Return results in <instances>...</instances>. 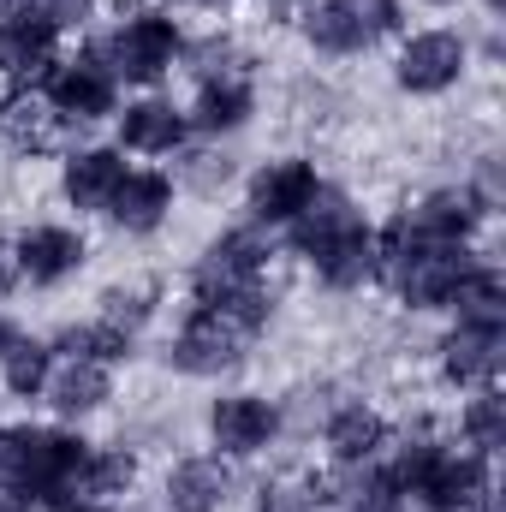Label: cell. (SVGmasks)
I'll list each match as a JSON object with an SVG mask.
<instances>
[{
	"label": "cell",
	"instance_id": "cell-18",
	"mask_svg": "<svg viewBox=\"0 0 506 512\" xmlns=\"http://www.w3.org/2000/svg\"><path fill=\"white\" fill-rule=\"evenodd\" d=\"M173 203H179L173 173H161V167H131L102 221H108L114 233H126V239H149V233H161V227L173 221Z\"/></svg>",
	"mask_w": 506,
	"mask_h": 512
},
{
	"label": "cell",
	"instance_id": "cell-40",
	"mask_svg": "<svg viewBox=\"0 0 506 512\" xmlns=\"http://www.w3.org/2000/svg\"><path fill=\"white\" fill-rule=\"evenodd\" d=\"M12 334H18V328H12V322H6V310H0V346H6Z\"/></svg>",
	"mask_w": 506,
	"mask_h": 512
},
{
	"label": "cell",
	"instance_id": "cell-17",
	"mask_svg": "<svg viewBox=\"0 0 506 512\" xmlns=\"http://www.w3.org/2000/svg\"><path fill=\"white\" fill-rule=\"evenodd\" d=\"M114 131H120V149H126V155H149V161H161V155H179V149L191 143V114H185L173 96L143 90V96L120 102Z\"/></svg>",
	"mask_w": 506,
	"mask_h": 512
},
{
	"label": "cell",
	"instance_id": "cell-2",
	"mask_svg": "<svg viewBox=\"0 0 506 512\" xmlns=\"http://www.w3.org/2000/svg\"><path fill=\"white\" fill-rule=\"evenodd\" d=\"M399 501L417 512H465L471 501L495 495V459H483L477 447L459 441H435V435H405L399 447L381 453Z\"/></svg>",
	"mask_w": 506,
	"mask_h": 512
},
{
	"label": "cell",
	"instance_id": "cell-36",
	"mask_svg": "<svg viewBox=\"0 0 506 512\" xmlns=\"http://www.w3.org/2000/svg\"><path fill=\"white\" fill-rule=\"evenodd\" d=\"M42 512H114L108 501H90V495H66V501H54V507H42Z\"/></svg>",
	"mask_w": 506,
	"mask_h": 512
},
{
	"label": "cell",
	"instance_id": "cell-7",
	"mask_svg": "<svg viewBox=\"0 0 506 512\" xmlns=\"http://www.w3.org/2000/svg\"><path fill=\"white\" fill-rule=\"evenodd\" d=\"M471 60H477V48H471L465 30L423 24V30L399 36V48H393V84L411 102H441V96H453L471 78Z\"/></svg>",
	"mask_w": 506,
	"mask_h": 512
},
{
	"label": "cell",
	"instance_id": "cell-21",
	"mask_svg": "<svg viewBox=\"0 0 506 512\" xmlns=\"http://www.w3.org/2000/svg\"><path fill=\"white\" fill-rule=\"evenodd\" d=\"M262 96H256V72H221V78H197V96H191V131L203 137H239L256 120Z\"/></svg>",
	"mask_w": 506,
	"mask_h": 512
},
{
	"label": "cell",
	"instance_id": "cell-24",
	"mask_svg": "<svg viewBox=\"0 0 506 512\" xmlns=\"http://www.w3.org/2000/svg\"><path fill=\"white\" fill-rule=\"evenodd\" d=\"M54 346L48 340H36V334H12L6 346H0V382L12 399H42V387L54 376Z\"/></svg>",
	"mask_w": 506,
	"mask_h": 512
},
{
	"label": "cell",
	"instance_id": "cell-23",
	"mask_svg": "<svg viewBox=\"0 0 506 512\" xmlns=\"http://www.w3.org/2000/svg\"><path fill=\"white\" fill-rule=\"evenodd\" d=\"M42 399L54 405L60 423H84V417H96L114 399V370L90 364V358H54V376L42 387Z\"/></svg>",
	"mask_w": 506,
	"mask_h": 512
},
{
	"label": "cell",
	"instance_id": "cell-39",
	"mask_svg": "<svg viewBox=\"0 0 506 512\" xmlns=\"http://www.w3.org/2000/svg\"><path fill=\"white\" fill-rule=\"evenodd\" d=\"M423 6H435V12H453V6H465V0H423Z\"/></svg>",
	"mask_w": 506,
	"mask_h": 512
},
{
	"label": "cell",
	"instance_id": "cell-14",
	"mask_svg": "<svg viewBox=\"0 0 506 512\" xmlns=\"http://www.w3.org/2000/svg\"><path fill=\"white\" fill-rule=\"evenodd\" d=\"M60 24L36 0H0V78L30 90L54 60H60Z\"/></svg>",
	"mask_w": 506,
	"mask_h": 512
},
{
	"label": "cell",
	"instance_id": "cell-15",
	"mask_svg": "<svg viewBox=\"0 0 506 512\" xmlns=\"http://www.w3.org/2000/svg\"><path fill=\"white\" fill-rule=\"evenodd\" d=\"M435 370H441V382L459 387V393L495 387L506 370V328L501 322H465V316H453V328L435 346Z\"/></svg>",
	"mask_w": 506,
	"mask_h": 512
},
{
	"label": "cell",
	"instance_id": "cell-3",
	"mask_svg": "<svg viewBox=\"0 0 506 512\" xmlns=\"http://www.w3.org/2000/svg\"><path fill=\"white\" fill-rule=\"evenodd\" d=\"M90 447L66 423H12L0 429V495H18L24 507H54L78 495Z\"/></svg>",
	"mask_w": 506,
	"mask_h": 512
},
{
	"label": "cell",
	"instance_id": "cell-25",
	"mask_svg": "<svg viewBox=\"0 0 506 512\" xmlns=\"http://www.w3.org/2000/svg\"><path fill=\"white\" fill-rule=\"evenodd\" d=\"M54 352H66V358H90V364H126V358H137V334H126V328H114V322H102V316H90V322H72L60 340H48Z\"/></svg>",
	"mask_w": 506,
	"mask_h": 512
},
{
	"label": "cell",
	"instance_id": "cell-13",
	"mask_svg": "<svg viewBox=\"0 0 506 512\" xmlns=\"http://www.w3.org/2000/svg\"><path fill=\"white\" fill-rule=\"evenodd\" d=\"M286 429V411L280 399L251 393V387H233L221 399H209V447L221 459H262Z\"/></svg>",
	"mask_w": 506,
	"mask_h": 512
},
{
	"label": "cell",
	"instance_id": "cell-37",
	"mask_svg": "<svg viewBox=\"0 0 506 512\" xmlns=\"http://www.w3.org/2000/svg\"><path fill=\"white\" fill-rule=\"evenodd\" d=\"M465 512H501V495H483V501H471Z\"/></svg>",
	"mask_w": 506,
	"mask_h": 512
},
{
	"label": "cell",
	"instance_id": "cell-6",
	"mask_svg": "<svg viewBox=\"0 0 506 512\" xmlns=\"http://www.w3.org/2000/svg\"><path fill=\"white\" fill-rule=\"evenodd\" d=\"M489 203L459 179V185H429L417 203H405L387 227H376V256L405 251V245H477V233L489 227Z\"/></svg>",
	"mask_w": 506,
	"mask_h": 512
},
{
	"label": "cell",
	"instance_id": "cell-1",
	"mask_svg": "<svg viewBox=\"0 0 506 512\" xmlns=\"http://www.w3.org/2000/svg\"><path fill=\"white\" fill-rule=\"evenodd\" d=\"M286 245H292V256H304V268L328 292H364V286H376V274H381L376 221L358 209L352 191H340L328 179L310 197V209L286 227Z\"/></svg>",
	"mask_w": 506,
	"mask_h": 512
},
{
	"label": "cell",
	"instance_id": "cell-32",
	"mask_svg": "<svg viewBox=\"0 0 506 512\" xmlns=\"http://www.w3.org/2000/svg\"><path fill=\"white\" fill-rule=\"evenodd\" d=\"M96 316L114 322V328H126V334H143V322L155 316V292L149 286H108L102 304H96Z\"/></svg>",
	"mask_w": 506,
	"mask_h": 512
},
{
	"label": "cell",
	"instance_id": "cell-27",
	"mask_svg": "<svg viewBox=\"0 0 506 512\" xmlns=\"http://www.w3.org/2000/svg\"><path fill=\"white\" fill-rule=\"evenodd\" d=\"M131 489H137V453L131 447H90V465H84L78 495L114 507V501H126Z\"/></svg>",
	"mask_w": 506,
	"mask_h": 512
},
{
	"label": "cell",
	"instance_id": "cell-10",
	"mask_svg": "<svg viewBox=\"0 0 506 512\" xmlns=\"http://www.w3.org/2000/svg\"><path fill=\"white\" fill-rule=\"evenodd\" d=\"M268 262H274V239L262 233V227H227V233H215L203 256L191 262V274H185V292H191V304L197 310H215L221 298H233L239 286H251V280H268Z\"/></svg>",
	"mask_w": 506,
	"mask_h": 512
},
{
	"label": "cell",
	"instance_id": "cell-29",
	"mask_svg": "<svg viewBox=\"0 0 506 512\" xmlns=\"http://www.w3.org/2000/svg\"><path fill=\"white\" fill-rule=\"evenodd\" d=\"M191 78H221V72H251V48L239 42V36H221V30H209V36H197V42H185V60H179Z\"/></svg>",
	"mask_w": 506,
	"mask_h": 512
},
{
	"label": "cell",
	"instance_id": "cell-28",
	"mask_svg": "<svg viewBox=\"0 0 506 512\" xmlns=\"http://www.w3.org/2000/svg\"><path fill=\"white\" fill-rule=\"evenodd\" d=\"M48 137H54V120H48V108H42V96L36 90H12L6 102H0V143H12V149H48Z\"/></svg>",
	"mask_w": 506,
	"mask_h": 512
},
{
	"label": "cell",
	"instance_id": "cell-33",
	"mask_svg": "<svg viewBox=\"0 0 506 512\" xmlns=\"http://www.w3.org/2000/svg\"><path fill=\"white\" fill-rule=\"evenodd\" d=\"M322 477L316 483H298V477H280V483H262L256 489V507L251 512H322Z\"/></svg>",
	"mask_w": 506,
	"mask_h": 512
},
{
	"label": "cell",
	"instance_id": "cell-11",
	"mask_svg": "<svg viewBox=\"0 0 506 512\" xmlns=\"http://www.w3.org/2000/svg\"><path fill=\"white\" fill-rule=\"evenodd\" d=\"M245 358H251V334H239L227 316L197 310V304L185 310V322L167 340V370L191 376V382H221V376L245 370Z\"/></svg>",
	"mask_w": 506,
	"mask_h": 512
},
{
	"label": "cell",
	"instance_id": "cell-4",
	"mask_svg": "<svg viewBox=\"0 0 506 512\" xmlns=\"http://www.w3.org/2000/svg\"><path fill=\"white\" fill-rule=\"evenodd\" d=\"M185 24L167 12V6H126L90 48L102 54V66L120 78V90H155L161 78H173L179 72V60H185Z\"/></svg>",
	"mask_w": 506,
	"mask_h": 512
},
{
	"label": "cell",
	"instance_id": "cell-31",
	"mask_svg": "<svg viewBox=\"0 0 506 512\" xmlns=\"http://www.w3.org/2000/svg\"><path fill=\"white\" fill-rule=\"evenodd\" d=\"M233 173H239V167H233L227 149H191V143H185V149H179V179H173V185H191V191L215 197Z\"/></svg>",
	"mask_w": 506,
	"mask_h": 512
},
{
	"label": "cell",
	"instance_id": "cell-41",
	"mask_svg": "<svg viewBox=\"0 0 506 512\" xmlns=\"http://www.w3.org/2000/svg\"><path fill=\"white\" fill-rule=\"evenodd\" d=\"M227 6H233V0H227Z\"/></svg>",
	"mask_w": 506,
	"mask_h": 512
},
{
	"label": "cell",
	"instance_id": "cell-8",
	"mask_svg": "<svg viewBox=\"0 0 506 512\" xmlns=\"http://www.w3.org/2000/svg\"><path fill=\"white\" fill-rule=\"evenodd\" d=\"M48 108L54 126H96V120H114L120 114V78L102 66L96 48H60V60L30 84Z\"/></svg>",
	"mask_w": 506,
	"mask_h": 512
},
{
	"label": "cell",
	"instance_id": "cell-19",
	"mask_svg": "<svg viewBox=\"0 0 506 512\" xmlns=\"http://www.w3.org/2000/svg\"><path fill=\"white\" fill-rule=\"evenodd\" d=\"M126 149L120 143H84L60 161V197L78 209V215H108L120 179H126Z\"/></svg>",
	"mask_w": 506,
	"mask_h": 512
},
{
	"label": "cell",
	"instance_id": "cell-16",
	"mask_svg": "<svg viewBox=\"0 0 506 512\" xmlns=\"http://www.w3.org/2000/svg\"><path fill=\"white\" fill-rule=\"evenodd\" d=\"M12 256H18V280H24V286L54 292V286H66V280L84 274L90 239H84L78 227H66V221H36V227H24V233L12 239Z\"/></svg>",
	"mask_w": 506,
	"mask_h": 512
},
{
	"label": "cell",
	"instance_id": "cell-12",
	"mask_svg": "<svg viewBox=\"0 0 506 512\" xmlns=\"http://www.w3.org/2000/svg\"><path fill=\"white\" fill-rule=\"evenodd\" d=\"M322 191V173H316V161L310 155H274V161H262L251 179H245V215H251V227L262 233H286L304 209H310V197Z\"/></svg>",
	"mask_w": 506,
	"mask_h": 512
},
{
	"label": "cell",
	"instance_id": "cell-5",
	"mask_svg": "<svg viewBox=\"0 0 506 512\" xmlns=\"http://www.w3.org/2000/svg\"><path fill=\"white\" fill-rule=\"evenodd\" d=\"M483 251L477 245H405V251H381V274L393 286V298L411 310V316H435V310H453L465 280L477 274Z\"/></svg>",
	"mask_w": 506,
	"mask_h": 512
},
{
	"label": "cell",
	"instance_id": "cell-35",
	"mask_svg": "<svg viewBox=\"0 0 506 512\" xmlns=\"http://www.w3.org/2000/svg\"><path fill=\"white\" fill-rule=\"evenodd\" d=\"M24 280H18V256H12V239H0V298H12Z\"/></svg>",
	"mask_w": 506,
	"mask_h": 512
},
{
	"label": "cell",
	"instance_id": "cell-20",
	"mask_svg": "<svg viewBox=\"0 0 506 512\" xmlns=\"http://www.w3.org/2000/svg\"><path fill=\"white\" fill-rule=\"evenodd\" d=\"M387 447H393V423L381 417L370 399L328 405V417H322V453H328V465H370Z\"/></svg>",
	"mask_w": 506,
	"mask_h": 512
},
{
	"label": "cell",
	"instance_id": "cell-34",
	"mask_svg": "<svg viewBox=\"0 0 506 512\" xmlns=\"http://www.w3.org/2000/svg\"><path fill=\"white\" fill-rule=\"evenodd\" d=\"M36 6H42L60 30H72V24H84V18L96 12V0H36Z\"/></svg>",
	"mask_w": 506,
	"mask_h": 512
},
{
	"label": "cell",
	"instance_id": "cell-38",
	"mask_svg": "<svg viewBox=\"0 0 506 512\" xmlns=\"http://www.w3.org/2000/svg\"><path fill=\"white\" fill-rule=\"evenodd\" d=\"M0 512H30V507H24L18 495H0Z\"/></svg>",
	"mask_w": 506,
	"mask_h": 512
},
{
	"label": "cell",
	"instance_id": "cell-26",
	"mask_svg": "<svg viewBox=\"0 0 506 512\" xmlns=\"http://www.w3.org/2000/svg\"><path fill=\"white\" fill-rule=\"evenodd\" d=\"M459 441L477 447L483 459H495L506 447V393L501 387H471V399L459 411Z\"/></svg>",
	"mask_w": 506,
	"mask_h": 512
},
{
	"label": "cell",
	"instance_id": "cell-22",
	"mask_svg": "<svg viewBox=\"0 0 506 512\" xmlns=\"http://www.w3.org/2000/svg\"><path fill=\"white\" fill-rule=\"evenodd\" d=\"M227 501H233V459L221 453H191L161 483V512H221Z\"/></svg>",
	"mask_w": 506,
	"mask_h": 512
},
{
	"label": "cell",
	"instance_id": "cell-30",
	"mask_svg": "<svg viewBox=\"0 0 506 512\" xmlns=\"http://www.w3.org/2000/svg\"><path fill=\"white\" fill-rule=\"evenodd\" d=\"M274 310H280V298H274V286H268V280H251V286H239L233 298H221V304H215V316H227V322H233L239 334H251V340L274 322Z\"/></svg>",
	"mask_w": 506,
	"mask_h": 512
},
{
	"label": "cell",
	"instance_id": "cell-9",
	"mask_svg": "<svg viewBox=\"0 0 506 512\" xmlns=\"http://www.w3.org/2000/svg\"><path fill=\"white\" fill-rule=\"evenodd\" d=\"M405 24V0H304L298 36L328 60H358Z\"/></svg>",
	"mask_w": 506,
	"mask_h": 512
}]
</instances>
